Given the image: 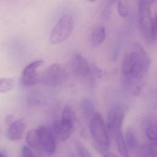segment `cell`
Instances as JSON below:
<instances>
[{
    "mask_svg": "<svg viewBox=\"0 0 157 157\" xmlns=\"http://www.w3.org/2000/svg\"><path fill=\"white\" fill-rule=\"evenodd\" d=\"M25 128V123L22 119L13 121L9 125L6 131V137L12 141L20 140L24 135Z\"/></svg>",
    "mask_w": 157,
    "mask_h": 157,
    "instance_id": "cell-11",
    "label": "cell"
},
{
    "mask_svg": "<svg viewBox=\"0 0 157 157\" xmlns=\"http://www.w3.org/2000/svg\"><path fill=\"white\" fill-rule=\"evenodd\" d=\"M72 69L77 76L84 77L91 73V66L88 60L80 53L74 55L72 61Z\"/></svg>",
    "mask_w": 157,
    "mask_h": 157,
    "instance_id": "cell-10",
    "label": "cell"
},
{
    "mask_svg": "<svg viewBox=\"0 0 157 157\" xmlns=\"http://www.w3.org/2000/svg\"><path fill=\"white\" fill-rule=\"evenodd\" d=\"M0 157H6L4 155H3L2 154H1V153H0Z\"/></svg>",
    "mask_w": 157,
    "mask_h": 157,
    "instance_id": "cell-29",
    "label": "cell"
},
{
    "mask_svg": "<svg viewBox=\"0 0 157 157\" xmlns=\"http://www.w3.org/2000/svg\"><path fill=\"white\" fill-rule=\"evenodd\" d=\"M146 136L151 141L156 140V125L155 122L149 121L146 124L145 129Z\"/></svg>",
    "mask_w": 157,
    "mask_h": 157,
    "instance_id": "cell-18",
    "label": "cell"
},
{
    "mask_svg": "<svg viewBox=\"0 0 157 157\" xmlns=\"http://www.w3.org/2000/svg\"><path fill=\"white\" fill-rule=\"evenodd\" d=\"M139 26L144 37L149 42H153L156 36V17H153L151 4L138 2Z\"/></svg>",
    "mask_w": 157,
    "mask_h": 157,
    "instance_id": "cell-2",
    "label": "cell"
},
{
    "mask_svg": "<svg viewBox=\"0 0 157 157\" xmlns=\"http://www.w3.org/2000/svg\"><path fill=\"white\" fill-rule=\"evenodd\" d=\"M14 86V81L10 78H0V93H4L10 91Z\"/></svg>",
    "mask_w": 157,
    "mask_h": 157,
    "instance_id": "cell-19",
    "label": "cell"
},
{
    "mask_svg": "<svg viewBox=\"0 0 157 157\" xmlns=\"http://www.w3.org/2000/svg\"><path fill=\"white\" fill-rule=\"evenodd\" d=\"M118 12L120 17L124 18L128 15V10L126 3L123 0L118 1Z\"/></svg>",
    "mask_w": 157,
    "mask_h": 157,
    "instance_id": "cell-21",
    "label": "cell"
},
{
    "mask_svg": "<svg viewBox=\"0 0 157 157\" xmlns=\"http://www.w3.org/2000/svg\"><path fill=\"white\" fill-rule=\"evenodd\" d=\"M150 66V59L145 50L139 44L133 43L122 62L121 72L124 86L132 88L133 93L138 94L141 88V82Z\"/></svg>",
    "mask_w": 157,
    "mask_h": 157,
    "instance_id": "cell-1",
    "label": "cell"
},
{
    "mask_svg": "<svg viewBox=\"0 0 157 157\" xmlns=\"http://www.w3.org/2000/svg\"><path fill=\"white\" fill-rule=\"evenodd\" d=\"M81 110L85 119H90L94 113V102L90 98H83L81 102Z\"/></svg>",
    "mask_w": 157,
    "mask_h": 157,
    "instance_id": "cell-14",
    "label": "cell"
},
{
    "mask_svg": "<svg viewBox=\"0 0 157 157\" xmlns=\"http://www.w3.org/2000/svg\"><path fill=\"white\" fill-rule=\"evenodd\" d=\"M97 149L101 153V154L102 155L103 157H117L113 153L107 151L106 148H103V147H100L97 146Z\"/></svg>",
    "mask_w": 157,
    "mask_h": 157,
    "instance_id": "cell-22",
    "label": "cell"
},
{
    "mask_svg": "<svg viewBox=\"0 0 157 157\" xmlns=\"http://www.w3.org/2000/svg\"><path fill=\"white\" fill-rule=\"evenodd\" d=\"M21 157H34L31 150L28 146H24L21 149Z\"/></svg>",
    "mask_w": 157,
    "mask_h": 157,
    "instance_id": "cell-23",
    "label": "cell"
},
{
    "mask_svg": "<svg viewBox=\"0 0 157 157\" xmlns=\"http://www.w3.org/2000/svg\"><path fill=\"white\" fill-rule=\"evenodd\" d=\"M40 138V148L48 155L55 153L56 149V142L58 139L52 127L39 126Z\"/></svg>",
    "mask_w": 157,
    "mask_h": 157,
    "instance_id": "cell-7",
    "label": "cell"
},
{
    "mask_svg": "<svg viewBox=\"0 0 157 157\" xmlns=\"http://www.w3.org/2000/svg\"><path fill=\"white\" fill-rule=\"evenodd\" d=\"M155 0H137L138 2H146V3H148V4H152L154 2H155Z\"/></svg>",
    "mask_w": 157,
    "mask_h": 157,
    "instance_id": "cell-26",
    "label": "cell"
},
{
    "mask_svg": "<svg viewBox=\"0 0 157 157\" xmlns=\"http://www.w3.org/2000/svg\"><path fill=\"white\" fill-rule=\"evenodd\" d=\"M69 157H75L73 154H70L69 155Z\"/></svg>",
    "mask_w": 157,
    "mask_h": 157,
    "instance_id": "cell-27",
    "label": "cell"
},
{
    "mask_svg": "<svg viewBox=\"0 0 157 157\" xmlns=\"http://www.w3.org/2000/svg\"><path fill=\"white\" fill-rule=\"evenodd\" d=\"M13 121H14V117L12 115H7L6 118V120H5L6 124L8 126L9 124H10Z\"/></svg>",
    "mask_w": 157,
    "mask_h": 157,
    "instance_id": "cell-24",
    "label": "cell"
},
{
    "mask_svg": "<svg viewBox=\"0 0 157 157\" xmlns=\"http://www.w3.org/2000/svg\"><path fill=\"white\" fill-rule=\"evenodd\" d=\"M140 152L144 157H156L157 146L156 141H152L147 146L142 147L140 149Z\"/></svg>",
    "mask_w": 157,
    "mask_h": 157,
    "instance_id": "cell-17",
    "label": "cell"
},
{
    "mask_svg": "<svg viewBox=\"0 0 157 157\" xmlns=\"http://www.w3.org/2000/svg\"><path fill=\"white\" fill-rule=\"evenodd\" d=\"M90 130L96 145L107 148L110 143L107 128L99 112H94L90 118Z\"/></svg>",
    "mask_w": 157,
    "mask_h": 157,
    "instance_id": "cell-4",
    "label": "cell"
},
{
    "mask_svg": "<svg viewBox=\"0 0 157 157\" xmlns=\"http://www.w3.org/2000/svg\"><path fill=\"white\" fill-rule=\"evenodd\" d=\"M75 148L79 157H93L85 145L78 140L75 142Z\"/></svg>",
    "mask_w": 157,
    "mask_h": 157,
    "instance_id": "cell-20",
    "label": "cell"
},
{
    "mask_svg": "<svg viewBox=\"0 0 157 157\" xmlns=\"http://www.w3.org/2000/svg\"><path fill=\"white\" fill-rule=\"evenodd\" d=\"M127 148L133 151L137 149L138 147V141L134 131L132 128H128L126 132L124 139Z\"/></svg>",
    "mask_w": 157,
    "mask_h": 157,
    "instance_id": "cell-16",
    "label": "cell"
},
{
    "mask_svg": "<svg viewBox=\"0 0 157 157\" xmlns=\"http://www.w3.org/2000/svg\"><path fill=\"white\" fill-rule=\"evenodd\" d=\"M76 121L73 109L69 105H66L62 111L60 122H56L52 126L58 139L64 142L70 137L75 128Z\"/></svg>",
    "mask_w": 157,
    "mask_h": 157,
    "instance_id": "cell-3",
    "label": "cell"
},
{
    "mask_svg": "<svg viewBox=\"0 0 157 157\" xmlns=\"http://www.w3.org/2000/svg\"><path fill=\"white\" fill-rule=\"evenodd\" d=\"M74 28L72 17L69 14H64L53 27L50 36V42L53 45L64 42L71 35Z\"/></svg>",
    "mask_w": 157,
    "mask_h": 157,
    "instance_id": "cell-5",
    "label": "cell"
},
{
    "mask_svg": "<svg viewBox=\"0 0 157 157\" xmlns=\"http://www.w3.org/2000/svg\"><path fill=\"white\" fill-rule=\"evenodd\" d=\"M44 64L43 60H36L28 64L23 69L21 82L25 86H32L39 82L38 69Z\"/></svg>",
    "mask_w": 157,
    "mask_h": 157,
    "instance_id": "cell-9",
    "label": "cell"
},
{
    "mask_svg": "<svg viewBox=\"0 0 157 157\" xmlns=\"http://www.w3.org/2000/svg\"><path fill=\"white\" fill-rule=\"evenodd\" d=\"M66 72L63 66L58 63H54L41 74L39 82L47 86H57L66 80Z\"/></svg>",
    "mask_w": 157,
    "mask_h": 157,
    "instance_id": "cell-6",
    "label": "cell"
},
{
    "mask_svg": "<svg viewBox=\"0 0 157 157\" xmlns=\"http://www.w3.org/2000/svg\"><path fill=\"white\" fill-rule=\"evenodd\" d=\"M26 141L28 145L33 148H40V138L39 127L29 131L26 136Z\"/></svg>",
    "mask_w": 157,
    "mask_h": 157,
    "instance_id": "cell-13",
    "label": "cell"
},
{
    "mask_svg": "<svg viewBox=\"0 0 157 157\" xmlns=\"http://www.w3.org/2000/svg\"><path fill=\"white\" fill-rule=\"evenodd\" d=\"M119 0H107V7H106V10H109L112 4H113L115 2L118 1Z\"/></svg>",
    "mask_w": 157,
    "mask_h": 157,
    "instance_id": "cell-25",
    "label": "cell"
},
{
    "mask_svg": "<svg viewBox=\"0 0 157 157\" xmlns=\"http://www.w3.org/2000/svg\"><path fill=\"white\" fill-rule=\"evenodd\" d=\"M115 141L117 145L118 151L122 157H128V150L124 138L121 131H119L113 134Z\"/></svg>",
    "mask_w": 157,
    "mask_h": 157,
    "instance_id": "cell-15",
    "label": "cell"
},
{
    "mask_svg": "<svg viewBox=\"0 0 157 157\" xmlns=\"http://www.w3.org/2000/svg\"><path fill=\"white\" fill-rule=\"evenodd\" d=\"M106 31L103 26H96L91 32L90 36V44L93 47L100 45L105 39Z\"/></svg>",
    "mask_w": 157,
    "mask_h": 157,
    "instance_id": "cell-12",
    "label": "cell"
},
{
    "mask_svg": "<svg viewBox=\"0 0 157 157\" xmlns=\"http://www.w3.org/2000/svg\"><path fill=\"white\" fill-rule=\"evenodd\" d=\"M88 1H89V2H94V1H96V0H87Z\"/></svg>",
    "mask_w": 157,
    "mask_h": 157,
    "instance_id": "cell-28",
    "label": "cell"
},
{
    "mask_svg": "<svg viewBox=\"0 0 157 157\" xmlns=\"http://www.w3.org/2000/svg\"><path fill=\"white\" fill-rule=\"evenodd\" d=\"M125 115L124 108L120 105L112 106L109 110L107 115V128L113 134L121 131V127Z\"/></svg>",
    "mask_w": 157,
    "mask_h": 157,
    "instance_id": "cell-8",
    "label": "cell"
}]
</instances>
